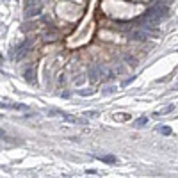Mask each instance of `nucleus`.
I'll return each instance as SVG.
<instances>
[{"label":"nucleus","mask_w":178,"mask_h":178,"mask_svg":"<svg viewBox=\"0 0 178 178\" xmlns=\"http://www.w3.org/2000/svg\"><path fill=\"white\" fill-rule=\"evenodd\" d=\"M146 123H148V118H141V119L136 121V126H142V125H146Z\"/></svg>","instance_id":"6e6552de"},{"label":"nucleus","mask_w":178,"mask_h":178,"mask_svg":"<svg viewBox=\"0 0 178 178\" xmlns=\"http://www.w3.org/2000/svg\"><path fill=\"white\" fill-rule=\"evenodd\" d=\"M30 43H32L30 39H25L20 46H18V50H16V54H14L16 61H21L25 55H27V54H29V50H30Z\"/></svg>","instance_id":"f257e3e1"},{"label":"nucleus","mask_w":178,"mask_h":178,"mask_svg":"<svg viewBox=\"0 0 178 178\" xmlns=\"http://www.w3.org/2000/svg\"><path fill=\"white\" fill-rule=\"evenodd\" d=\"M95 116H98L96 111H87V112H84V118H95Z\"/></svg>","instance_id":"0eeeda50"},{"label":"nucleus","mask_w":178,"mask_h":178,"mask_svg":"<svg viewBox=\"0 0 178 178\" xmlns=\"http://www.w3.org/2000/svg\"><path fill=\"white\" fill-rule=\"evenodd\" d=\"M114 91H116V87H112V86H111V87H107L103 93H105V95H111V93H114Z\"/></svg>","instance_id":"1a4fd4ad"},{"label":"nucleus","mask_w":178,"mask_h":178,"mask_svg":"<svg viewBox=\"0 0 178 178\" xmlns=\"http://www.w3.org/2000/svg\"><path fill=\"white\" fill-rule=\"evenodd\" d=\"M157 130L160 132V134H162V136H171V128H169V126H166V125H162V126H158Z\"/></svg>","instance_id":"39448f33"},{"label":"nucleus","mask_w":178,"mask_h":178,"mask_svg":"<svg viewBox=\"0 0 178 178\" xmlns=\"http://www.w3.org/2000/svg\"><path fill=\"white\" fill-rule=\"evenodd\" d=\"M101 73H103V70H101L100 66H91V68H89V82H93V84L98 82Z\"/></svg>","instance_id":"f03ea898"},{"label":"nucleus","mask_w":178,"mask_h":178,"mask_svg":"<svg viewBox=\"0 0 178 178\" xmlns=\"http://www.w3.org/2000/svg\"><path fill=\"white\" fill-rule=\"evenodd\" d=\"M125 61H126V64H130L132 68H136V66H137V62H136V57H130V55H126V57H125Z\"/></svg>","instance_id":"423d86ee"},{"label":"nucleus","mask_w":178,"mask_h":178,"mask_svg":"<svg viewBox=\"0 0 178 178\" xmlns=\"http://www.w3.org/2000/svg\"><path fill=\"white\" fill-rule=\"evenodd\" d=\"M98 160L105 162V164H116V160H118V158L112 157V155H105V157H98Z\"/></svg>","instance_id":"20e7f679"},{"label":"nucleus","mask_w":178,"mask_h":178,"mask_svg":"<svg viewBox=\"0 0 178 178\" xmlns=\"http://www.w3.org/2000/svg\"><path fill=\"white\" fill-rule=\"evenodd\" d=\"M25 80H27L29 84H36V70H34V68L25 71Z\"/></svg>","instance_id":"7ed1b4c3"}]
</instances>
